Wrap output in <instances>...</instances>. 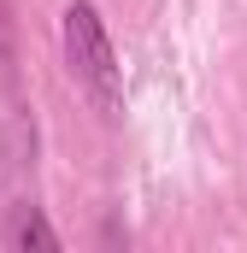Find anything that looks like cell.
Wrapping results in <instances>:
<instances>
[{"label": "cell", "instance_id": "6da1fadb", "mask_svg": "<svg viewBox=\"0 0 247 253\" xmlns=\"http://www.w3.org/2000/svg\"><path fill=\"white\" fill-rule=\"evenodd\" d=\"M59 53H65V77L77 83V94L106 124H118L124 118V65H118L112 30H106V18H100L94 0H65V12H59Z\"/></svg>", "mask_w": 247, "mask_h": 253}, {"label": "cell", "instance_id": "7a4b0ae2", "mask_svg": "<svg viewBox=\"0 0 247 253\" xmlns=\"http://www.w3.org/2000/svg\"><path fill=\"white\" fill-rule=\"evenodd\" d=\"M0 248H12V253H59L65 248V236L47 224V212L36 206V200H12V206H0Z\"/></svg>", "mask_w": 247, "mask_h": 253}, {"label": "cell", "instance_id": "3957f363", "mask_svg": "<svg viewBox=\"0 0 247 253\" xmlns=\"http://www.w3.org/2000/svg\"><path fill=\"white\" fill-rule=\"evenodd\" d=\"M18 65V18H12V0H0V71Z\"/></svg>", "mask_w": 247, "mask_h": 253}, {"label": "cell", "instance_id": "277c9868", "mask_svg": "<svg viewBox=\"0 0 247 253\" xmlns=\"http://www.w3.org/2000/svg\"><path fill=\"white\" fill-rule=\"evenodd\" d=\"M100 242H106V248H129V224L106 218V224H100Z\"/></svg>", "mask_w": 247, "mask_h": 253}]
</instances>
